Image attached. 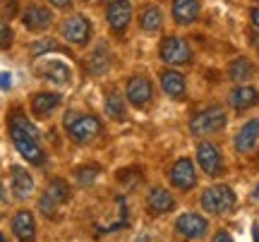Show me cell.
Listing matches in <instances>:
<instances>
[{"label":"cell","instance_id":"cell-1","mask_svg":"<svg viewBox=\"0 0 259 242\" xmlns=\"http://www.w3.org/2000/svg\"><path fill=\"white\" fill-rule=\"evenodd\" d=\"M8 134L12 147L17 149L22 159L31 163V166H44L46 163V149L41 144V134H38L36 125L29 120V115L22 108H10L8 111Z\"/></svg>","mask_w":259,"mask_h":242},{"label":"cell","instance_id":"cell-2","mask_svg":"<svg viewBox=\"0 0 259 242\" xmlns=\"http://www.w3.org/2000/svg\"><path fill=\"white\" fill-rule=\"evenodd\" d=\"M199 206L206 216H226L235 211L238 195L228 182H213L199 192Z\"/></svg>","mask_w":259,"mask_h":242},{"label":"cell","instance_id":"cell-3","mask_svg":"<svg viewBox=\"0 0 259 242\" xmlns=\"http://www.w3.org/2000/svg\"><path fill=\"white\" fill-rule=\"evenodd\" d=\"M228 127V111L223 106H206L197 111L187 122V130L197 139H209Z\"/></svg>","mask_w":259,"mask_h":242},{"label":"cell","instance_id":"cell-4","mask_svg":"<svg viewBox=\"0 0 259 242\" xmlns=\"http://www.w3.org/2000/svg\"><path fill=\"white\" fill-rule=\"evenodd\" d=\"M103 130V122L99 115L92 113H79V111H70L65 115V132L74 144H87V141L96 139Z\"/></svg>","mask_w":259,"mask_h":242},{"label":"cell","instance_id":"cell-5","mask_svg":"<svg viewBox=\"0 0 259 242\" xmlns=\"http://www.w3.org/2000/svg\"><path fill=\"white\" fill-rule=\"evenodd\" d=\"M158 58L168 67H185L194 60V51L185 36L170 34V36L161 38V43H158Z\"/></svg>","mask_w":259,"mask_h":242},{"label":"cell","instance_id":"cell-6","mask_svg":"<svg viewBox=\"0 0 259 242\" xmlns=\"http://www.w3.org/2000/svg\"><path fill=\"white\" fill-rule=\"evenodd\" d=\"M194 163L206 177H221L226 173V159H223L221 147L211 139H199L194 149Z\"/></svg>","mask_w":259,"mask_h":242},{"label":"cell","instance_id":"cell-7","mask_svg":"<svg viewBox=\"0 0 259 242\" xmlns=\"http://www.w3.org/2000/svg\"><path fill=\"white\" fill-rule=\"evenodd\" d=\"M168 182L176 192H192L199 185V170H197V163L190 156H180V159L173 161V166L168 168Z\"/></svg>","mask_w":259,"mask_h":242},{"label":"cell","instance_id":"cell-8","mask_svg":"<svg viewBox=\"0 0 259 242\" xmlns=\"http://www.w3.org/2000/svg\"><path fill=\"white\" fill-rule=\"evenodd\" d=\"M173 228H176V235L180 237V240L199 242L209 235L211 223H209V218H206L204 214H199V211H183V214L176 218Z\"/></svg>","mask_w":259,"mask_h":242},{"label":"cell","instance_id":"cell-9","mask_svg":"<svg viewBox=\"0 0 259 242\" xmlns=\"http://www.w3.org/2000/svg\"><path fill=\"white\" fill-rule=\"evenodd\" d=\"M70 199H72V187H70V182H67L65 177H51L46 189L38 197V209H41V214L53 216L58 211V206L67 204Z\"/></svg>","mask_w":259,"mask_h":242},{"label":"cell","instance_id":"cell-10","mask_svg":"<svg viewBox=\"0 0 259 242\" xmlns=\"http://www.w3.org/2000/svg\"><path fill=\"white\" fill-rule=\"evenodd\" d=\"M154 82L147 75H132L125 79V101L137 111H147L154 103Z\"/></svg>","mask_w":259,"mask_h":242},{"label":"cell","instance_id":"cell-11","mask_svg":"<svg viewBox=\"0 0 259 242\" xmlns=\"http://www.w3.org/2000/svg\"><path fill=\"white\" fill-rule=\"evenodd\" d=\"M92 34H94V24L89 22L87 15H79V12H72L60 24V38L65 43H70V46H87Z\"/></svg>","mask_w":259,"mask_h":242},{"label":"cell","instance_id":"cell-12","mask_svg":"<svg viewBox=\"0 0 259 242\" xmlns=\"http://www.w3.org/2000/svg\"><path fill=\"white\" fill-rule=\"evenodd\" d=\"M132 17H135V8L130 0H113L106 5V24L111 27L115 36H122L127 31Z\"/></svg>","mask_w":259,"mask_h":242},{"label":"cell","instance_id":"cell-13","mask_svg":"<svg viewBox=\"0 0 259 242\" xmlns=\"http://www.w3.org/2000/svg\"><path fill=\"white\" fill-rule=\"evenodd\" d=\"M158 84H161V91L170 101H185L187 99V79L178 67H163L158 72Z\"/></svg>","mask_w":259,"mask_h":242},{"label":"cell","instance_id":"cell-14","mask_svg":"<svg viewBox=\"0 0 259 242\" xmlns=\"http://www.w3.org/2000/svg\"><path fill=\"white\" fill-rule=\"evenodd\" d=\"M10 228H12V235L17 237V242H36L38 223L34 211H29V209L15 211V216L10 218Z\"/></svg>","mask_w":259,"mask_h":242},{"label":"cell","instance_id":"cell-15","mask_svg":"<svg viewBox=\"0 0 259 242\" xmlns=\"http://www.w3.org/2000/svg\"><path fill=\"white\" fill-rule=\"evenodd\" d=\"M257 144H259V118H250V120H245L240 125V130L235 132L233 149L240 156H247V154L257 149Z\"/></svg>","mask_w":259,"mask_h":242},{"label":"cell","instance_id":"cell-16","mask_svg":"<svg viewBox=\"0 0 259 242\" xmlns=\"http://www.w3.org/2000/svg\"><path fill=\"white\" fill-rule=\"evenodd\" d=\"M53 19H56L53 10L41 5V3H31V5L22 10V24L29 31H46V29H51Z\"/></svg>","mask_w":259,"mask_h":242},{"label":"cell","instance_id":"cell-17","mask_svg":"<svg viewBox=\"0 0 259 242\" xmlns=\"http://www.w3.org/2000/svg\"><path fill=\"white\" fill-rule=\"evenodd\" d=\"M178 206L176 195L163 185H154L147 192V211L151 216H166Z\"/></svg>","mask_w":259,"mask_h":242},{"label":"cell","instance_id":"cell-18","mask_svg":"<svg viewBox=\"0 0 259 242\" xmlns=\"http://www.w3.org/2000/svg\"><path fill=\"white\" fill-rule=\"evenodd\" d=\"M10 189H12L15 199H19V202H27V199H31V197H34V192H36L34 175H31L24 166H12V168H10Z\"/></svg>","mask_w":259,"mask_h":242},{"label":"cell","instance_id":"cell-19","mask_svg":"<svg viewBox=\"0 0 259 242\" xmlns=\"http://www.w3.org/2000/svg\"><path fill=\"white\" fill-rule=\"evenodd\" d=\"M202 17V0H173L170 3V19L178 27H192Z\"/></svg>","mask_w":259,"mask_h":242},{"label":"cell","instance_id":"cell-20","mask_svg":"<svg viewBox=\"0 0 259 242\" xmlns=\"http://www.w3.org/2000/svg\"><path fill=\"white\" fill-rule=\"evenodd\" d=\"M63 93L60 91H36L29 96V111L34 118H51L60 108Z\"/></svg>","mask_w":259,"mask_h":242},{"label":"cell","instance_id":"cell-21","mask_svg":"<svg viewBox=\"0 0 259 242\" xmlns=\"http://www.w3.org/2000/svg\"><path fill=\"white\" fill-rule=\"evenodd\" d=\"M228 106L235 113H245L259 106V89L252 84H235L228 93Z\"/></svg>","mask_w":259,"mask_h":242},{"label":"cell","instance_id":"cell-22","mask_svg":"<svg viewBox=\"0 0 259 242\" xmlns=\"http://www.w3.org/2000/svg\"><path fill=\"white\" fill-rule=\"evenodd\" d=\"M257 72H259L257 63H254L252 58H247V56L233 58L231 63L226 65V77H228L231 82H235V84H250L252 79L257 77Z\"/></svg>","mask_w":259,"mask_h":242},{"label":"cell","instance_id":"cell-23","mask_svg":"<svg viewBox=\"0 0 259 242\" xmlns=\"http://www.w3.org/2000/svg\"><path fill=\"white\" fill-rule=\"evenodd\" d=\"M36 72L44 77V79H48V82H53V84H70L72 82V67L67 65L65 60H58V58H51L46 63H41V65L36 67Z\"/></svg>","mask_w":259,"mask_h":242},{"label":"cell","instance_id":"cell-24","mask_svg":"<svg viewBox=\"0 0 259 242\" xmlns=\"http://www.w3.org/2000/svg\"><path fill=\"white\" fill-rule=\"evenodd\" d=\"M137 24H139V29H142L144 34H158V31L163 29V24H166L163 10L158 8V5H154V3L144 5V8L139 10V15H137Z\"/></svg>","mask_w":259,"mask_h":242},{"label":"cell","instance_id":"cell-25","mask_svg":"<svg viewBox=\"0 0 259 242\" xmlns=\"http://www.w3.org/2000/svg\"><path fill=\"white\" fill-rule=\"evenodd\" d=\"M103 111H106V115L115 122L127 120V106H125V101L120 99V93L118 91L106 93V99H103Z\"/></svg>","mask_w":259,"mask_h":242},{"label":"cell","instance_id":"cell-26","mask_svg":"<svg viewBox=\"0 0 259 242\" xmlns=\"http://www.w3.org/2000/svg\"><path fill=\"white\" fill-rule=\"evenodd\" d=\"M108 70H111V53H108V48L103 46V43H99L96 51L89 56V72L94 77H101Z\"/></svg>","mask_w":259,"mask_h":242},{"label":"cell","instance_id":"cell-27","mask_svg":"<svg viewBox=\"0 0 259 242\" xmlns=\"http://www.w3.org/2000/svg\"><path fill=\"white\" fill-rule=\"evenodd\" d=\"M65 53V48L58 43V41H53V38H41V41H34V43H29V53L34 58H41L46 56V53Z\"/></svg>","mask_w":259,"mask_h":242},{"label":"cell","instance_id":"cell-28","mask_svg":"<svg viewBox=\"0 0 259 242\" xmlns=\"http://www.w3.org/2000/svg\"><path fill=\"white\" fill-rule=\"evenodd\" d=\"M99 175H101V168L96 166V163H92V166H79L74 170V180H77L79 187H92L94 180Z\"/></svg>","mask_w":259,"mask_h":242},{"label":"cell","instance_id":"cell-29","mask_svg":"<svg viewBox=\"0 0 259 242\" xmlns=\"http://www.w3.org/2000/svg\"><path fill=\"white\" fill-rule=\"evenodd\" d=\"M15 41V31L10 29V24L5 19H0V51H8Z\"/></svg>","mask_w":259,"mask_h":242},{"label":"cell","instance_id":"cell-30","mask_svg":"<svg viewBox=\"0 0 259 242\" xmlns=\"http://www.w3.org/2000/svg\"><path fill=\"white\" fill-rule=\"evenodd\" d=\"M12 89V75L8 70H0V91H10Z\"/></svg>","mask_w":259,"mask_h":242},{"label":"cell","instance_id":"cell-31","mask_svg":"<svg viewBox=\"0 0 259 242\" xmlns=\"http://www.w3.org/2000/svg\"><path fill=\"white\" fill-rule=\"evenodd\" d=\"M211 242H235V237H233L226 228H221V230H216V233L211 235Z\"/></svg>","mask_w":259,"mask_h":242},{"label":"cell","instance_id":"cell-32","mask_svg":"<svg viewBox=\"0 0 259 242\" xmlns=\"http://www.w3.org/2000/svg\"><path fill=\"white\" fill-rule=\"evenodd\" d=\"M247 41H250L252 53H257V56H259V29H252L250 36H247Z\"/></svg>","mask_w":259,"mask_h":242},{"label":"cell","instance_id":"cell-33","mask_svg":"<svg viewBox=\"0 0 259 242\" xmlns=\"http://www.w3.org/2000/svg\"><path fill=\"white\" fill-rule=\"evenodd\" d=\"M250 24H252V29H259V5L250 8Z\"/></svg>","mask_w":259,"mask_h":242},{"label":"cell","instance_id":"cell-34","mask_svg":"<svg viewBox=\"0 0 259 242\" xmlns=\"http://www.w3.org/2000/svg\"><path fill=\"white\" fill-rule=\"evenodd\" d=\"M48 5L56 10H67L70 5H72V0H48Z\"/></svg>","mask_w":259,"mask_h":242},{"label":"cell","instance_id":"cell-35","mask_svg":"<svg viewBox=\"0 0 259 242\" xmlns=\"http://www.w3.org/2000/svg\"><path fill=\"white\" fill-rule=\"evenodd\" d=\"M252 242H259V221H254V223H252Z\"/></svg>","mask_w":259,"mask_h":242},{"label":"cell","instance_id":"cell-36","mask_svg":"<svg viewBox=\"0 0 259 242\" xmlns=\"http://www.w3.org/2000/svg\"><path fill=\"white\" fill-rule=\"evenodd\" d=\"M252 199H254V202L259 204V180H257V185L252 187Z\"/></svg>","mask_w":259,"mask_h":242},{"label":"cell","instance_id":"cell-37","mask_svg":"<svg viewBox=\"0 0 259 242\" xmlns=\"http://www.w3.org/2000/svg\"><path fill=\"white\" fill-rule=\"evenodd\" d=\"M5 202V187H3V182H0V204Z\"/></svg>","mask_w":259,"mask_h":242},{"label":"cell","instance_id":"cell-38","mask_svg":"<svg viewBox=\"0 0 259 242\" xmlns=\"http://www.w3.org/2000/svg\"><path fill=\"white\" fill-rule=\"evenodd\" d=\"M0 242H8V237H5V235L0 233Z\"/></svg>","mask_w":259,"mask_h":242},{"label":"cell","instance_id":"cell-39","mask_svg":"<svg viewBox=\"0 0 259 242\" xmlns=\"http://www.w3.org/2000/svg\"><path fill=\"white\" fill-rule=\"evenodd\" d=\"M101 3H106V5H108V3H113V0H101Z\"/></svg>","mask_w":259,"mask_h":242},{"label":"cell","instance_id":"cell-40","mask_svg":"<svg viewBox=\"0 0 259 242\" xmlns=\"http://www.w3.org/2000/svg\"><path fill=\"white\" fill-rule=\"evenodd\" d=\"M139 242H147V237H142V240H139ZM149 242H151V240H149Z\"/></svg>","mask_w":259,"mask_h":242},{"label":"cell","instance_id":"cell-41","mask_svg":"<svg viewBox=\"0 0 259 242\" xmlns=\"http://www.w3.org/2000/svg\"><path fill=\"white\" fill-rule=\"evenodd\" d=\"M82 3H92V0H82Z\"/></svg>","mask_w":259,"mask_h":242}]
</instances>
